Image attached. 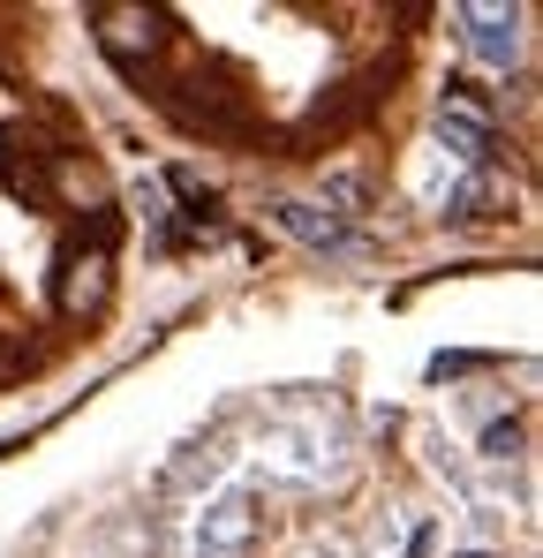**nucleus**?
I'll list each match as a JSON object with an SVG mask.
<instances>
[{"label": "nucleus", "mask_w": 543, "mask_h": 558, "mask_svg": "<svg viewBox=\"0 0 543 558\" xmlns=\"http://www.w3.org/2000/svg\"><path fill=\"white\" fill-rule=\"evenodd\" d=\"M468 23H475V61H491V69L514 61V46H521L514 38V8H468Z\"/></svg>", "instance_id": "4"}, {"label": "nucleus", "mask_w": 543, "mask_h": 558, "mask_svg": "<svg viewBox=\"0 0 543 558\" xmlns=\"http://www.w3.org/2000/svg\"><path fill=\"white\" fill-rule=\"evenodd\" d=\"M242 536H250V513H242L234 498H227V506H212V521L196 529V544H204V551H212V558H219V551H234Z\"/></svg>", "instance_id": "6"}, {"label": "nucleus", "mask_w": 543, "mask_h": 558, "mask_svg": "<svg viewBox=\"0 0 543 558\" xmlns=\"http://www.w3.org/2000/svg\"><path fill=\"white\" fill-rule=\"evenodd\" d=\"M438 136L452 144V159H468V167L491 151V121H483L475 106H446V113H438Z\"/></svg>", "instance_id": "3"}, {"label": "nucleus", "mask_w": 543, "mask_h": 558, "mask_svg": "<svg viewBox=\"0 0 543 558\" xmlns=\"http://www.w3.org/2000/svg\"><path fill=\"white\" fill-rule=\"evenodd\" d=\"M90 23H98L106 53H113V61H129V69H136V53H152V46H159V15H152V8H98Z\"/></svg>", "instance_id": "1"}, {"label": "nucleus", "mask_w": 543, "mask_h": 558, "mask_svg": "<svg viewBox=\"0 0 543 558\" xmlns=\"http://www.w3.org/2000/svg\"><path fill=\"white\" fill-rule=\"evenodd\" d=\"M491 196H498V189H491V174H468V182L446 196V219H475V211H483Z\"/></svg>", "instance_id": "7"}, {"label": "nucleus", "mask_w": 543, "mask_h": 558, "mask_svg": "<svg viewBox=\"0 0 543 558\" xmlns=\"http://www.w3.org/2000/svg\"><path fill=\"white\" fill-rule=\"evenodd\" d=\"M106 294V242L90 257H69V279H61V310H90Z\"/></svg>", "instance_id": "5"}, {"label": "nucleus", "mask_w": 543, "mask_h": 558, "mask_svg": "<svg viewBox=\"0 0 543 558\" xmlns=\"http://www.w3.org/2000/svg\"><path fill=\"white\" fill-rule=\"evenodd\" d=\"M272 219H279L294 242H310V250H348V227H340L325 204H272Z\"/></svg>", "instance_id": "2"}, {"label": "nucleus", "mask_w": 543, "mask_h": 558, "mask_svg": "<svg viewBox=\"0 0 543 558\" xmlns=\"http://www.w3.org/2000/svg\"><path fill=\"white\" fill-rule=\"evenodd\" d=\"M468 558H483V551H468Z\"/></svg>", "instance_id": "9"}, {"label": "nucleus", "mask_w": 543, "mask_h": 558, "mask_svg": "<svg viewBox=\"0 0 543 558\" xmlns=\"http://www.w3.org/2000/svg\"><path fill=\"white\" fill-rule=\"evenodd\" d=\"M514 446H521V438H514V430H506V423H498V430H491V438H483V453H491V461H506V453H514Z\"/></svg>", "instance_id": "8"}]
</instances>
